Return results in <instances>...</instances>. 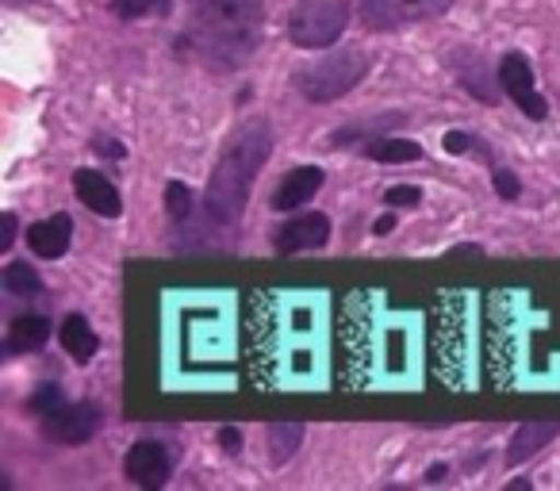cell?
<instances>
[{
    "label": "cell",
    "mask_w": 560,
    "mask_h": 491,
    "mask_svg": "<svg viewBox=\"0 0 560 491\" xmlns=\"http://www.w3.org/2000/svg\"><path fill=\"white\" fill-rule=\"evenodd\" d=\"M188 47L215 70L242 66L261 43V0H188Z\"/></svg>",
    "instance_id": "1"
},
{
    "label": "cell",
    "mask_w": 560,
    "mask_h": 491,
    "mask_svg": "<svg viewBox=\"0 0 560 491\" xmlns=\"http://www.w3.org/2000/svg\"><path fill=\"white\" fill-rule=\"evenodd\" d=\"M269 131L265 127H246L231 139V147L223 150L219 165L211 169L208 192H203V203H208V219L211 223H234L242 215L249 200V185L261 173L265 157H269Z\"/></svg>",
    "instance_id": "2"
},
{
    "label": "cell",
    "mask_w": 560,
    "mask_h": 491,
    "mask_svg": "<svg viewBox=\"0 0 560 491\" xmlns=\"http://www.w3.org/2000/svg\"><path fill=\"white\" fill-rule=\"evenodd\" d=\"M350 24V0H300L289 16V39L304 50L335 47Z\"/></svg>",
    "instance_id": "3"
},
{
    "label": "cell",
    "mask_w": 560,
    "mask_h": 491,
    "mask_svg": "<svg viewBox=\"0 0 560 491\" xmlns=\"http://www.w3.org/2000/svg\"><path fill=\"white\" fill-rule=\"evenodd\" d=\"M365 73H369V58L361 55V50H342V55L323 58V62H315L312 70L296 73V89L304 93V101L327 104V101H338V96L350 93Z\"/></svg>",
    "instance_id": "4"
},
{
    "label": "cell",
    "mask_w": 560,
    "mask_h": 491,
    "mask_svg": "<svg viewBox=\"0 0 560 491\" xmlns=\"http://www.w3.org/2000/svg\"><path fill=\"white\" fill-rule=\"evenodd\" d=\"M453 0H361V20L369 32H399L407 24H422L450 9Z\"/></svg>",
    "instance_id": "5"
},
{
    "label": "cell",
    "mask_w": 560,
    "mask_h": 491,
    "mask_svg": "<svg viewBox=\"0 0 560 491\" xmlns=\"http://www.w3.org/2000/svg\"><path fill=\"white\" fill-rule=\"evenodd\" d=\"M495 78H499V89H503V93L522 108V116H529V119L549 116V104H545V96L537 93L534 66L526 62V55H506L503 62H499Z\"/></svg>",
    "instance_id": "6"
},
{
    "label": "cell",
    "mask_w": 560,
    "mask_h": 491,
    "mask_svg": "<svg viewBox=\"0 0 560 491\" xmlns=\"http://www.w3.org/2000/svg\"><path fill=\"white\" fill-rule=\"evenodd\" d=\"M96 430H101V407L93 404H62L43 419V434L58 445H85Z\"/></svg>",
    "instance_id": "7"
},
{
    "label": "cell",
    "mask_w": 560,
    "mask_h": 491,
    "mask_svg": "<svg viewBox=\"0 0 560 491\" xmlns=\"http://www.w3.org/2000/svg\"><path fill=\"white\" fill-rule=\"evenodd\" d=\"M124 472L127 480H135L139 488H162L173 472V460H170V449L162 442H135L127 449V460H124Z\"/></svg>",
    "instance_id": "8"
},
{
    "label": "cell",
    "mask_w": 560,
    "mask_h": 491,
    "mask_svg": "<svg viewBox=\"0 0 560 491\" xmlns=\"http://www.w3.org/2000/svg\"><path fill=\"white\" fill-rule=\"evenodd\" d=\"M330 238V219L323 211H307V215H292L289 223L277 231V254H300V250H319Z\"/></svg>",
    "instance_id": "9"
},
{
    "label": "cell",
    "mask_w": 560,
    "mask_h": 491,
    "mask_svg": "<svg viewBox=\"0 0 560 491\" xmlns=\"http://www.w3.org/2000/svg\"><path fill=\"white\" fill-rule=\"evenodd\" d=\"M73 188H78V200L85 203L93 215H104V219H116L124 211V200H119V188L112 185L104 173H93V169H78L73 173Z\"/></svg>",
    "instance_id": "10"
},
{
    "label": "cell",
    "mask_w": 560,
    "mask_h": 491,
    "mask_svg": "<svg viewBox=\"0 0 560 491\" xmlns=\"http://www.w3.org/2000/svg\"><path fill=\"white\" fill-rule=\"evenodd\" d=\"M323 180H327V173H323L319 165H304V169H292L289 177H284L277 185L272 208H277V211H296V208H304V203L312 200V196L323 188Z\"/></svg>",
    "instance_id": "11"
},
{
    "label": "cell",
    "mask_w": 560,
    "mask_h": 491,
    "mask_svg": "<svg viewBox=\"0 0 560 491\" xmlns=\"http://www.w3.org/2000/svg\"><path fill=\"white\" fill-rule=\"evenodd\" d=\"M70 238H73L70 215H50V219H43V223L27 226V246L47 261L62 258V254L70 250Z\"/></svg>",
    "instance_id": "12"
},
{
    "label": "cell",
    "mask_w": 560,
    "mask_h": 491,
    "mask_svg": "<svg viewBox=\"0 0 560 491\" xmlns=\"http://www.w3.org/2000/svg\"><path fill=\"white\" fill-rule=\"evenodd\" d=\"M560 426L557 422H534V426H518L511 437V445H506V465L518 468L522 460H529L534 453H541L549 442H557Z\"/></svg>",
    "instance_id": "13"
},
{
    "label": "cell",
    "mask_w": 560,
    "mask_h": 491,
    "mask_svg": "<svg viewBox=\"0 0 560 491\" xmlns=\"http://www.w3.org/2000/svg\"><path fill=\"white\" fill-rule=\"evenodd\" d=\"M47 338H50V323L43 319V315H20V319L9 327V350L12 353L43 350Z\"/></svg>",
    "instance_id": "14"
},
{
    "label": "cell",
    "mask_w": 560,
    "mask_h": 491,
    "mask_svg": "<svg viewBox=\"0 0 560 491\" xmlns=\"http://www.w3.org/2000/svg\"><path fill=\"white\" fill-rule=\"evenodd\" d=\"M62 346L70 350V358L73 361H93V353H96V335H93V327L85 323V315H70V319L62 323Z\"/></svg>",
    "instance_id": "15"
},
{
    "label": "cell",
    "mask_w": 560,
    "mask_h": 491,
    "mask_svg": "<svg viewBox=\"0 0 560 491\" xmlns=\"http://www.w3.org/2000/svg\"><path fill=\"white\" fill-rule=\"evenodd\" d=\"M453 70H457V78L468 85V93L476 96V101H483V104H495V93H491V81L483 78L488 73V66L480 62V58L472 55V50H460L457 55V62H453Z\"/></svg>",
    "instance_id": "16"
},
{
    "label": "cell",
    "mask_w": 560,
    "mask_h": 491,
    "mask_svg": "<svg viewBox=\"0 0 560 491\" xmlns=\"http://www.w3.org/2000/svg\"><path fill=\"white\" fill-rule=\"evenodd\" d=\"M365 157H373V162H392V165H407V162H419L422 157V147L411 139H369L365 147Z\"/></svg>",
    "instance_id": "17"
},
{
    "label": "cell",
    "mask_w": 560,
    "mask_h": 491,
    "mask_svg": "<svg viewBox=\"0 0 560 491\" xmlns=\"http://www.w3.org/2000/svg\"><path fill=\"white\" fill-rule=\"evenodd\" d=\"M304 445V426L300 422H284V426H272L269 430V457L272 465H289L292 453Z\"/></svg>",
    "instance_id": "18"
},
{
    "label": "cell",
    "mask_w": 560,
    "mask_h": 491,
    "mask_svg": "<svg viewBox=\"0 0 560 491\" xmlns=\"http://www.w3.org/2000/svg\"><path fill=\"white\" fill-rule=\"evenodd\" d=\"M4 289H9L12 296H35V292H39V273H35L32 266H24V261H12V266L4 269Z\"/></svg>",
    "instance_id": "19"
},
{
    "label": "cell",
    "mask_w": 560,
    "mask_h": 491,
    "mask_svg": "<svg viewBox=\"0 0 560 491\" xmlns=\"http://www.w3.org/2000/svg\"><path fill=\"white\" fill-rule=\"evenodd\" d=\"M396 124V116H384V119H376V124H353V127H346V131H335V147H353V142H361L365 147L369 139H376L381 131H388V127Z\"/></svg>",
    "instance_id": "20"
},
{
    "label": "cell",
    "mask_w": 560,
    "mask_h": 491,
    "mask_svg": "<svg viewBox=\"0 0 560 491\" xmlns=\"http://www.w3.org/2000/svg\"><path fill=\"white\" fill-rule=\"evenodd\" d=\"M112 9H116V16L135 20L147 16V12H170V0H116Z\"/></svg>",
    "instance_id": "21"
},
{
    "label": "cell",
    "mask_w": 560,
    "mask_h": 491,
    "mask_svg": "<svg viewBox=\"0 0 560 491\" xmlns=\"http://www.w3.org/2000/svg\"><path fill=\"white\" fill-rule=\"evenodd\" d=\"M62 399L66 396H62V388H58V384H43V388L35 391L32 404H27V407H32L35 414H43V419H47V414H55L58 407H62Z\"/></svg>",
    "instance_id": "22"
},
{
    "label": "cell",
    "mask_w": 560,
    "mask_h": 491,
    "mask_svg": "<svg viewBox=\"0 0 560 491\" xmlns=\"http://www.w3.org/2000/svg\"><path fill=\"white\" fill-rule=\"evenodd\" d=\"M165 208H170L173 219H185L188 208H192V192H188V185H180V180H173L170 188H165Z\"/></svg>",
    "instance_id": "23"
},
{
    "label": "cell",
    "mask_w": 560,
    "mask_h": 491,
    "mask_svg": "<svg viewBox=\"0 0 560 491\" xmlns=\"http://www.w3.org/2000/svg\"><path fill=\"white\" fill-rule=\"evenodd\" d=\"M419 200H422V192L411 185H399V188H388V192H384V203H392V208H415Z\"/></svg>",
    "instance_id": "24"
},
{
    "label": "cell",
    "mask_w": 560,
    "mask_h": 491,
    "mask_svg": "<svg viewBox=\"0 0 560 491\" xmlns=\"http://www.w3.org/2000/svg\"><path fill=\"white\" fill-rule=\"evenodd\" d=\"M495 192L503 196V200H518V192H522L518 177H514L511 169H495Z\"/></svg>",
    "instance_id": "25"
},
{
    "label": "cell",
    "mask_w": 560,
    "mask_h": 491,
    "mask_svg": "<svg viewBox=\"0 0 560 491\" xmlns=\"http://www.w3.org/2000/svg\"><path fill=\"white\" fill-rule=\"evenodd\" d=\"M468 147H472V139H468V135H460V131L445 135V150H450V154H465Z\"/></svg>",
    "instance_id": "26"
},
{
    "label": "cell",
    "mask_w": 560,
    "mask_h": 491,
    "mask_svg": "<svg viewBox=\"0 0 560 491\" xmlns=\"http://www.w3.org/2000/svg\"><path fill=\"white\" fill-rule=\"evenodd\" d=\"M0 223H4V234H0V250H9L12 242H16V215H0Z\"/></svg>",
    "instance_id": "27"
},
{
    "label": "cell",
    "mask_w": 560,
    "mask_h": 491,
    "mask_svg": "<svg viewBox=\"0 0 560 491\" xmlns=\"http://www.w3.org/2000/svg\"><path fill=\"white\" fill-rule=\"evenodd\" d=\"M219 442H223V449H238V430H231V426H226L223 430V434H219Z\"/></svg>",
    "instance_id": "28"
},
{
    "label": "cell",
    "mask_w": 560,
    "mask_h": 491,
    "mask_svg": "<svg viewBox=\"0 0 560 491\" xmlns=\"http://www.w3.org/2000/svg\"><path fill=\"white\" fill-rule=\"evenodd\" d=\"M392 226H396V215H384L381 223H376V234H388Z\"/></svg>",
    "instance_id": "29"
},
{
    "label": "cell",
    "mask_w": 560,
    "mask_h": 491,
    "mask_svg": "<svg viewBox=\"0 0 560 491\" xmlns=\"http://www.w3.org/2000/svg\"><path fill=\"white\" fill-rule=\"evenodd\" d=\"M442 476H445V465H438V468H430V472H427V480H442Z\"/></svg>",
    "instance_id": "30"
},
{
    "label": "cell",
    "mask_w": 560,
    "mask_h": 491,
    "mask_svg": "<svg viewBox=\"0 0 560 491\" xmlns=\"http://www.w3.org/2000/svg\"><path fill=\"white\" fill-rule=\"evenodd\" d=\"M9 4H20V0H9Z\"/></svg>",
    "instance_id": "31"
}]
</instances>
